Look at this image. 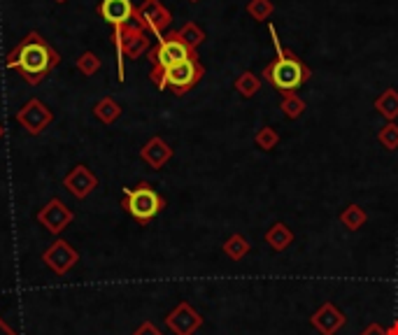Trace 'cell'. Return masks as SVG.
<instances>
[{"instance_id":"9c48e42d","label":"cell","mask_w":398,"mask_h":335,"mask_svg":"<svg viewBox=\"0 0 398 335\" xmlns=\"http://www.w3.org/2000/svg\"><path fill=\"white\" fill-rule=\"evenodd\" d=\"M98 14L107 21V24L119 28V26L133 24L135 7L131 0H103V3L98 5Z\"/></svg>"},{"instance_id":"ffe728a7","label":"cell","mask_w":398,"mask_h":335,"mask_svg":"<svg viewBox=\"0 0 398 335\" xmlns=\"http://www.w3.org/2000/svg\"><path fill=\"white\" fill-rule=\"evenodd\" d=\"M56 3H66V0H56Z\"/></svg>"},{"instance_id":"277c9868","label":"cell","mask_w":398,"mask_h":335,"mask_svg":"<svg viewBox=\"0 0 398 335\" xmlns=\"http://www.w3.org/2000/svg\"><path fill=\"white\" fill-rule=\"evenodd\" d=\"M114 45L119 52V65L121 58H137L149 49V35L147 31H142L137 24H126L114 28Z\"/></svg>"},{"instance_id":"e0dca14e","label":"cell","mask_w":398,"mask_h":335,"mask_svg":"<svg viewBox=\"0 0 398 335\" xmlns=\"http://www.w3.org/2000/svg\"><path fill=\"white\" fill-rule=\"evenodd\" d=\"M249 12L254 14L256 19H263L266 14H270V3H268V0H256V5H252Z\"/></svg>"},{"instance_id":"5b68a950","label":"cell","mask_w":398,"mask_h":335,"mask_svg":"<svg viewBox=\"0 0 398 335\" xmlns=\"http://www.w3.org/2000/svg\"><path fill=\"white\" fill-rule=\"evenodd\" d=\"M266 75L270 77V82L277 86V89L291 91V89H298V86L303 84V79L308 77V70L303 68L296 58L282 56L266 70Z\"/></svg>"},{"instance_id":"4fadbf2b","label":"cell","mask_w":398,"mask_h":335,"mask_svg":"<svg viewBox=\"0 0 398 335\" xmlns=\"http://www.w3.org/2000/svg\"><path fill=\"white\" fill-rule=\"evenodd\" d=\"M168 156H170L168 144H163L161 140H158V137H156V140H151L147 147L142 149V158H144V161H149L154 168L161 165Z\"/></svg>"},{"instance_id":"7a4b0ae2","label":"cell","mask_w":398,"mask_h":335,"mask_svg":"<svg viewBox=\"0 0 398 335\" xmlns=\"http://www.w3.org/2000/svg\"><path fill=\"white\" fill-rule=\"evenodd\" d=\"M203 75V68L196 58H189V61H182L177 65H170V68H156L151 72V79L156 82L158 89H175L177 93H184L186 89H191L193 84L198 82Z\"/></svg>"},{"instance_id":"7c38bea8","label":"cell","mask_w":398,"mask_h":335,"mask_svg":"<svg viewBox=\"0 0 398 335\" xmlns=\"http://www.w3.org/2000/svg\"><path fill=\"white\" fill-rule=\"evenodd\" d=\"M45 264L52 268L54 273H66L70 266H75V261H77V252L75 249H70L66 240H59L54 247H49V249L45 252Z\"/></svg>"},{"instance_id":"8fae6325","label":"cell","mask_w":398,"mask_h":335,"mask_svg":"<svg viewBox=\"0 0 398 335\" xmlns=\"http://www.w3.org/2000/svg\"><path fill=\"white\" fill-rule=\"evenodd\" d=\"M63 184H66V189L72 196H77V198H86V196L98 186V179L86 165H77V168H72V172L68 175Z\"/></svg>"},{"instance_id":"30bf717a","label":"cell","mask_w":398,"mask_h":335,"mask_svg":"<svg viewBox=\"0 0 398 335\" xmlns=\"http://www.w3.org/2000/svg\"><path fill=\"white\" fill-rule=\"evenodd\" d=\"M38 219L45 224V228L47 231H52V233H61L66 226L72 221V212L70 210L63 205V203L59 198H54V200H49L47 203V207L42 210V212L38 214Z\"/></svg>"},{"instance_id":"ba28073f","label":"cell","mask_w":398,"mask_h":335,"mask_svg":"<svg viewBox=\"0 0 398 335\" xmlns=\"http://www.w3.org/2000/svg\"><path fill=\"white\" fill-rule=\"evenodd\" d=\"M17 119H19L21 126L28 130V133L38 135V133H42V128L52 121V112H49V107L45 103H40L38 98H33V100H28L24 107H21Z\"/></svg>"},{"instance_id":"6da1fadb","label":"cell","mask_w":398,"mask_h":335,"mask_svg":"<svg viewBox=\"0 0 398 335\" xmlns=\"http://www.w3.org/2000/svg\"><path fill=\"white\" fill-rule=\"evenodd\" d=\"M61 63V56L40 33H28L17 47L7 56L5 65L10 70H19L21 77L28 84H40L56 65Z\"/></svg>"},{"instance_id":"9a60e30c","label":"cell","mask_w":398,"mask_h":335,"mask_svg":"<svg viewBox=\"0 0 398 335\" xmlns=\"http://www.w3.org/2000/svg\"><path fill=\"white\" fill-rule=\"evenodd\" d=\"M77 70L82 72L84 77L96 75V72L100 70V58L93 54V52H84L82 56L77 58Z\"/></svg>"},{"instance_id":"5bb4252c","label":"cell","mask_w":398,"mask_h":335,"mask_svg":"<svg viewBox=\"0 0 398 335\" xmlns=\"http://www.w3.org/2000/svg\"><path fill=\"white\" fill-rule=\"evenodd\" d=\"M93 112H96V116L103 123H112V121H117L119 119V114H121V107L114 103L112 98H103L100 103H96V107H93Z\"/></svg>"},{"instance_id":"52a82bcc","label":"cell","mask_w":398,"mask_h":335,"mask_svg":"<svg viewBox=\"0 0 398 335\" xmlns=\"http://www.w3.org/2000/svg\"><path fill=\"white\" fill-rule=\"evenodd\" d=\"M133 24H137L142 31L161 33L170 24V12L158 3V0H144L140 7H135Z\"/></svg>"},{"instance_id":"d6986e66","label":"cell","mask_w":398,"mask_h":335,"mask_svg":"<svg viewBox=\"0 0 398 335\" xmlns=\"http://www.w3.org/2000/svg\"><path fill=\"white\" fill-rule=\"evenodd\" d=\"M3 133H5V128H3V123H0V137H3Z\"/></svg>"},{"instance_id":"3957f363","label":"cell","mask_w":398,"mask_h":335,"mask_svg":"<svg viewBox=\"0 0 398 335\" xmlns=\"http://www.w3.org/2000/svg\"><path fill=\"white\" fill-rule=\"evenodd\" d=\"M163 198L158 196L149 184H140L135 189H126L124 193V207L135 221L147 224L163 210Z\"/></svg>"},{"instance_id":"2e32d148","label":"cell","mask_w":398,"mask_h":335,"mask_svg":"<svg viewBox=\"0 0 398 335\" xmlns=\"http://www.w3.org/2000/svg\"><path fill=\"white\" fill-rule=\"evenodd\" d=\"M177 35L184 40V45H189L191 49L196 47L198 42H203V31H200V28H198L196 24H186V26L182 28V31L177 33Z\"/></svg>"},{"instance_id":"8992f818","label":"cell","mask_w":398,"mask_h":335,"mask_svg":"<svg viewBox=\"0 0 398 335\" xmlns=\"http://www.w3.org/2000/svg\"><path fill=\"white\" fill-rule=\"evenodd\" d=\"M149 58L154 61L156 68H170V65H177V63L193 58V52L189 45H184V40L179 38L177 33H172L158 42V47L151 52Z\"/></svg>"},{"instance_id":"ac0fdd59","label":"cell","mask_w":398,"mask_h":335,"mask_svg":"<svg viewBox=\"0 0 398 335\" xmlns=\"http://www.w3.org/2000/svg\"><path fill=\"white\" fill-rule=\"evenodd\" d=\"M0 335H17V331H12L3 319H0Z\"/></svg>"}]
</instances>
